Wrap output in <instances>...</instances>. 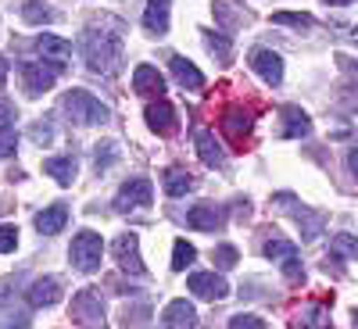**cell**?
<instances>
[{
  "mask_svg": "<svg viewBox=\"0 0 358 329\" xmlns=\"http://www.w3.org/2000/svg\"><path fill=\"white\" fill-rule=\"evenodd\" d=\"M83 57H86V65L94 72L111 75L118 68V61H122V43H118V36H111V33L90 29V33L83 36Z\"/></svg>",
  "mask_w": 358,
  "mask_h": 329,
  "instance_id": "1",
  "label": "cell"
},
{
  "mask_svg": "<svg viewBox=\"0 0 358 329\" xmlns=\"http://www.w3.org/2000/svg\"><path fill=\"white\" fill-rule=\"evenodd\" d=\"M62 111L76 126H101V122H108V108L94 94H86V89H69V94L62 97Z\"/></svg>",
  "mask_w": 358,
  "mask_h": 329,
  "instance_id": "2",
  "label": "cell"
},
{
  "mask_svg": "<svg viewBox=\"0 0 358 329\" xmlns=\"http://www.w3.org/2000/svg\"><path fill=\"white\" fill-rule=\"evenodd\" d=\"M72 265L79 268V272H97L101 268V258H104V240L97 233H90V229H83L76 240H72Z\"/></svg>",
  "mask_w": 358,
  "mask_h": 329,
  "instance_id": "3",
  "label": "cell"
},
{
  "mask_svg": "<svg viewBox=\"0 0 358 329\" xmlns=\"http://www.w3.org/2000/svg\"><path fill=\"white\" fill-rule=\"evenodd\" d=\"M72 319L86 329H104V301H101V293L97 290H83L72 297Z\"/></svg>",
  "mask_w": 358,
  "mask_h": 329,
  "instance_id": "4",
  "label": "cell"
},
{
  "mask_svg": "<svg viewBox=\"0 0 358 329\" xmlns=\"http://www.w3.org/2000/svg\"><path fill=\"white\" fill-rule=\"evenodd\" d=\"M155 200V187L151 179H129V183H122V190H118L115 197V212H133V207H147Z\"/></svg>",
  "mask_w": 358,
  "mask_h": 329,
  "instance_id": "5",
  "label": "cell"
},
{
  "mask_svg": "<svg viewBox=\"0 0 358 329\" xmlns=\"http://www.w3.org/2000/svg\"><path fill=\"white\" fill-rule=\"evenodd\" d=\"M57 72H62V65H47V61H25V65H22L25 89H29V94H47V89H54V82H57Z\"/></svg>",
  "mask_w": 358,
  "mask_h": 329,
  "instance_id": "6",
  "label": "cell"
},
{
  "mask_svg": "<svg viewBox=\"0 0 358 329\" xmlns=\"http://www.w3.org/2000/svg\"><path fill=\"white\" fill-rule=\"evenodd\" d=\"M251 126H255V115H251V111H244V108H226V111H222V122H219L222 136H229V143H233V147H244V140H248Z\"/></svg>",
  "mask_w": 358,
  "mask_h": 329,
  "instance_id": "7",
  "label": "cell"
},
{
  "mask_svg": "<svg viewBox=\"0 0 358 329\" xmlns=\"http://www.w3.org/2000/svg\"><path fill=\"white\" fill-rule=\"evenodd\" d=\"M276 204L287 207V212H294V219H297V226H301V236H305V240H315V236L322 233V219H319L315 212H308L305 204H297L290 193H276Z\"/></svg>",
  "mask_w": 358,
  "mask_h": 329,
  "instance_id": "8",
  "label": "cell"
},
{
  "mask_svg": "<svg viewBox=\"0 0 358 329\" xmlns=\"http://www.w3.org/2000/svg\"><path fill=\"white\" fill-rule=\"evenodd\" d=\"M133 89H136L140 97L162 101V94H165V79H162V72H158L155 65H136V72H133Z\"/></svg>",
  "mask_w": 358,
  "mask_h": 329,
  "instance_id": "9",
  "label": "cell"
},
{
  "mask_svg": "<svg viewBox=\"0 0 358 329\" xmlns=\"http://www.w3.org/2000/svg\"><path fill=\"white\" fill-rule=\"evenodd\" d=\"M115 258H118V265H122L129 276H143V272H147V265L140 261L136 236H133V233H122V236L115 240Z\"/></svg>",
  "mask_w": 358,
  "mask_h": 329,
  "instance_id": "10",
  "label": "cell"
},
{
  "mask_svg": "<svg viewBox=\"0 0 358 329\" xmlns=\"http://www.w3.org/2000/svg\"><path fill=\"white\" fill-rule=\"evenodd\" d=\"M187 283H190V290L197 297H204V301H222V297L229 293V283L222 276H215V272H194Z\"/></svg>",
  "mask_w": 358,
  "mask_h": 329,
  "instance_id": "11",
  "label": "cell"
},
{
  "mask_svg": "<svg viewBox=\"0 0 358 329\" xmlns=\"http://www.w3.org/2000/svg\"><path fill=\"white\" fill-rule=\"evenodd\" d=\"M251 68H255L265 82H273V86L283 79V61H280V54L265 50V47H255V50H251Z\"/></svg>",
  "mask_w": 358,
  "mask_h": 329,
  "instance_id": "12",
  "label": "cell"
},
{
  "mask_svg": "<svg viewBox=\"0 0 358 329\" xmlns=\"http://www.w3.org/2000/svg\"><path fill=\"white\" fill-rule=\"evenodd\" d=\"M143 122L147 126H151L155 133H172L176 129V108L169 104V101H151V104H147L143 108Z\"/></svg>",
  "mask_w": 358,
  "mask_h": 329,
  "instance_id": "13",
  "label": "cell"
},
{
  "mask_svg": "<svg viewBox=\"0 0 358 329\" xmlns=\"http://www.w3.org/2000/svg\"><path fill=\"white\" fill-rule=\"evenodd\" d=\"M197 326V312L190 301H172L162 312V329H194Z\"/></svg>",
  "mask_w": 358,
  "mask_h": 329,
  "instance_id": "14",
  "label": "cell"
},
{
  "mask_svg": "<svg viewBox=\"0 0 358 329\" xmlns=\"http://www.w3.org/2000/svg\"><path fill=\"white\" fill-rule=\"evenodd\" d=\"M29 305L33 308H50V305H57L62 301V283H57L54 276H47V279H36L33 286H29Z\"/></svg>",
  "mask_w": 358,
  "mask_h": 329,
  "instance_id": "15",
  "label": "cell"
},
{
  "mask_svg": "<svg viewBox=\"0 0 358 329\" xmlns=\"http://www.w3.org/2000/svg\"><path fill=\"white\" fill-rule=\"evenodd\" d=\"M169 8H172V0H147V11H143L147 33H155V36L169 33Z\"/></svg>",
  "mask_w": 358,
  "mask_h": 329,
  "instance_id": "16",
  "label": "cell"
},
{
  "mask_svg": "<svg viewBox=\"0 0 358 329\" xmlns=\"http://www.w3.org/2000/svg\"><path fill=\"white\" fill-rule=\"evenodd\" d=\"M280 115H283V136H287V140H297V136H308V133H312V118H308L301 108L283 104Z\"/></svg>",
  "mask_w": 358,
  "mask_h": 329,
  "instance_id": "17",
  "label": "cell"
},
{
  "mask_svg": "<svg viewBox=\"0 0 358 329\" xmlns=\"http://www.w3.org/2000/svg\"><path fill=\"white\" fill-rule=\"evenodd\" d=\"M187 222L194 229H201V233H212V229L222 226V212H219V207H212V204H194L190 212H187Z\"/></svg>",
  "mask_w": 358,
  "mask_h": 329,
  "instance_id": "18",
  "label": "cell"
},
{
  "mask_svg": "<svg viewBox=\"0 0 358 329\" xmlns=\"http://www.w3.org/2000/svg\"><path fill=\"white\" fill-rule=\"evenodd\" d=\"M197 154H201V161H204L208 168H222V165H226V151L215 143V136L208 133V129L197 133Z\"/></svg>",
  "mask_w": 358,
  "mask_h": 329,
  "instance_id": "19",
  "label": "cell"
},
{
  "mask_svg": "<svg viewBox=\"0 0 358 329\" xmlns=\"http://www.w3.org/2000/svg\"><path fill=\"white\" fill-rule=\"evenodd\" d=\"M69 222V207L65 204H54V207H43V212L36 215V229L43 236H54V233H62Z\"/></svg>",
  "mask_w": 358,
  "mask_h": 329,
  "instance_id": "20",
  "label": "cell"
},
{
  "mask_svg": "<svg viewBox=\"0 0 358 329\" xmlns=\"http://www.w3.org/2000/svg\"><path fill=\"white\" fill-rule=\"evenodd\" d=\"M169 65H172V75L179 79V86H183V89H201V86H204L201 68H197V65H190L187 57H179V54H176Z\"/></svg>",
  "mask_w": 358,
  "mask_h": 329,
  "instance_id": "21",
  "label": "cell"
},
{
  "mask_svg": "<svg viewBox=\"0 0 358 329\" xmlns=\"http://www.w3.org/2000/svg\"><path fill=\"white\" fill-rule=\"evenodd\" d=\"M36 50H40L43 57H54V65H65L69 57H72V43L62 40V36H40Z\"/></svg>",
  "mask_w": 358,
  "mask_h": 329,
  "instance_id": "22",
  "label": "cell"
},
{
  "mask_svg": "<svg viewBox=\"0 0 358 329\" xmlns=\"http://www.w3.org/2000/svg\"><path fill=\"white\" fill-rule=\"evenodd\" d=\"M43 172L54 175L62 187H72V183H76V161H72V158H47V161H43Z\"/></svg>",
  "mask_w": 358,
  "mask_h": 329,
  "instance_id": "23",
  "label": "cell"
},
{
  "mask_svg": "<svg viewBox=\"0 0 358 329\" xmlns=\"http://www.w3.org/2000/svg\"><path fill=\"white\" fill-rule=\"evenodd\" d=\"M162 183H165V193H169V197H183V193L194 187V179H190L183 168H165Z\"/></svg>",
  "mask_w": 358,
  "mask_h": 329,
  "instance_id": "24",
  "label": "cell"
},
{
  "mask_svg": "<svg viewBox=\"0 0 358 329\" xmlns=\"http://www.w3.org/2000/svg\"><path fill=\"white\" fill-rule=\"evenodd\" d=\"M50 18H54V8L40 4V0H29V4L22 8V22H29V25H43Z\"/></svg>",
  "mask_w": 358,
  "mask_h": 329,
  "instance_id": "25",
  "label": "cell"
},
{
  "mask_svg": "<svg viewBox=\"0 0 358 329\" xmlns=\"http://www.w3.org/2000/svg\"><path fill=\"white\" fill-rule=\"evenodd\" d=\"M194 258H197L194 244H187V240H176V247H172V268H176V272H183V268H190V265H194Z\"/></svg>",
  "mask_w": 358,
  "mask_h": 329,
  "instance_id": "26",
  "label": "cell"
},
{
  "mask_svg": "<svg viewBox=\"0 0 358 329\" xmlns=\"http://www.w3.org/2000/svg\"><path fill=\"white\" fill-rule=\"evenodd\" d=\"M330 247H334L337 258H358V240H355V236H348V233H337L334 240H330Z\"/></svg>",
  "mask_w": 358,
  "mask_h": 329,
  "instance_id": "27",
  "label": "cell"
},
{
  "mask_svg": "<svg viewBox=\"0 0 358 329\" xmlns=\"http://www.w3.org/2000/svg\"><path fill=\"white\" fill-rule=\"evenodd\" d=\"M297 254V247L290 244V240H280V236H276V240H265V258H294Z\"/></svg>",
  "mask_w": 358,
  "mask_h": 329,
  "instance_id": "28",
  "label": "cell"
},
{
  "mask_svg": "<svg viewBox=\"0 0 358 329\" xmlns=\"http://www.w3.org/2000/svg\"><path fill=\"white\" fill-rule=\"evenodd\" d=\"M204 40H208V47H212V54H219V61H222V65H229V61H233V54H229V40H226V36H219V33H204Z\"/></svg>",
  "mask_w": 358,
  "mask_h": 329,
  "instance_id": "29",
  "label": "cell"
},
{
  "mask_svg": "<svg viewBox=\"0 0 358 329\" xmlns=\"http://www.w3.org/2000/svg\"><path fill=\"white\" fill-rule=\"evenodd\" d=\"M212 261H215L219 268H233L236 261H241V254H236V247H233V244H219V247L212 251Z\"/></svg>",
  "mask_w": 358,
  "mask_h": 329,
  "instance_id": "30",
  "label": "cell"
},
{
  "mask_svg": "<svg viewBox=\"0 0 358 329\" xmlns=\"http://www.w3.org/2000/svg\"><path fill=\"white\" fill-rule=\"evenodd\" d=\"M273 22H276V25H301V29H308L315 18H312V15H305V11H301V15H297V11H276V15H273Z\"/></svg>",
  "mask_w": 358,
  "mask_h": 329,
  "instance_id": "31",
  "label": "cell"
},
{
  "mask_svg": "<svg viewBox=\"0 0 358 329\" xmlns=\"http://www.w3.org/2000/svg\"><path fill=\"white\" fill-rule=\"evenodd\" d=\"M229 329H268L258 315H233L229 319Z\"/></svg>",
  "mask_w": 358,
  "mask_h": 329,
  "instance_id": "32",
  "label": "cell"
},
{
  "mask_svg": "<svg viewBox=\"0 0 358 329\" xmlns=\"http://www.w3.org/2000/svg\"><path fill=\"white\" fill-rule=\"evenodd\" d=\"M18 244V229L15 226H0V254H11Z\"/></svg>",
  "mask_w": 358,
  "mask_h": 329,
  "instance_id": "33",
  "label": "cell"
},
{
  "mask_svg": "<svg viewBox=\"0 0 358 329\" xmlns=\"http://www.w3.org/2000/svg\"><path fill=\"white\" fill-rule=\"evenodd\" d=\"M283 276H287V283H301L305 279V268H301V261H297V254L283 261Z\"/></svg>",
  "mask_w": 358,
  "mask_h": 329,
  "instance_id": "34",
  "label": "cell"
},
{
  "mask_svg": "<svg viewBox=\"0 0 358 329\" xmlns=\"http://www.w3.org/2000/svg\"><path fill=\"white\" fill-rule=\"evenodd\" d=\"M18 151V136L11 129H0V158H11Z\"/></svg>",
  "mask_w": 358,
  "mask_h": 329,
  "instance_id": "35",
  "label": "cell"
},
{
  "mask_svg": "<svg viewBox=\"0 0 358 329\" xmlns=\"http://www.w3.org/2000/svg\"><path fill=\"white\" fill-rule=\"evenodd\" d=\"M29 136H33L40 147H47V143L54 140V126H50V122H36L33 129H29Z\"/></svg>",
  "mask_w": 358,
  "mask_h": 329,
  "instance_id": "36",
  "label": "cell"
},
{
  "mask_svg": "<svg viewBox=\"0 0 358 329\" xmlns=\"http://www.w3.org/2000/svg\"><path fill=\"white\" fill-rule=\"evenodd\" d=\"M322 319H326L322 305H312V308H308V315H301V326H305V329H312V326H322Z\"/></svg>",
  "mask_w": 358,
  "mask_h": 329,
  "instance_id": "37",
  "label": "cell"
},
{
  "mask_svg": "<svg viewBox=\"0 0 358 329\" xmlns=\"http://www.w3.org/2000/svg\"><path fill=\"white\" fill-rule=\"evenodd\" d=\"M18 118V108L15 104H8V101H0V129H8L11 122Z\"/></svg>",
  "mask_w": 358,
  "mask_h": 329,
  "instance_id": "38",
  "label": "cell"
},
{
  "mask_svg": "<svg viewBox=\"0 0 358 329\" xmlns=\"http://www.w3.org/2000/svg\"><path fill=\"white\" fill-rule=\"evenodd\" d=\"M111 158H115V147H104V154L97 151V168H111V165H108Z\"/></svg>",
  "mask_w": 358,
  "mask_h": 329,
  "instance_id": "39",
  "label": "cell"
},
{
  "mask_svg": "<svg viewBox=\"0 0 358 329\" xmlns=\"http://www.w3.org/2000/svg\"><path fill=\"white\" fill-rule=\"evenodd\" d=\"M8 72H11V65H8V57L0 54V89H4V82H8Z\"/></svg>",
  "mask_w": 358,
  "mask_h": 329,
  "instance_id": "40",
  "label": "cell"
},
{
  "mask_svg": "<svg viewBox=\"0 0 358 329\" xmlns=\"http://www.w3.org/2000/svg\"><path fill=\"white\" fill-rule=\"evenodd\" d=\"M348 168H351V175L358 179V151H351V154H348Z\"/></svg>",
  "mask_w": 358,
  "mask_h": 329,
  "instance_id": "41",
  "label": "cell"
},
{
  "mask_svg": "<svg viewBox=\"0 0 358 329\" xmlns=\"http://www.w3.org/2000/svg\"><path fill=\"white\" fill-rule=\"evenodd\" d=\"M322 4H334V8H348V4H355V0H322Z\"/></svg>",
  "mask_w": 358,
  "mask_h": 329,
  "instance_id": "42",
  "label": "cell"
},
{
  "mask_svg": "<svg viewBox=\"0 0 358 329\" xmlns=\"http://www.w3.org/2000/svg\"><path fill=\"white\" fill-rule=\"evenodd\" d=\"M355 329H358V312H355Z\"/></svg>",
  "mask_w": 358,
  "mask_h": 329,
  "instance_id": "43",
  "label": "cell"
}]
</instances>
